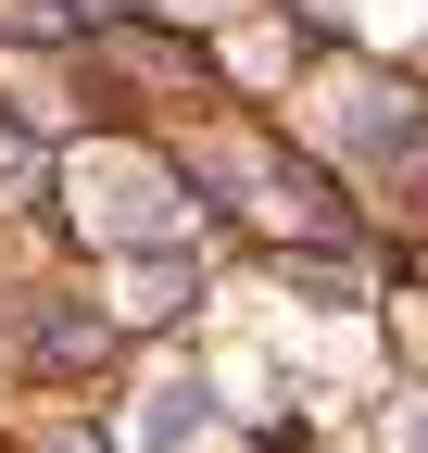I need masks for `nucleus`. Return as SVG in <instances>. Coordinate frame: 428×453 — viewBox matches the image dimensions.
I'll list each match as a JSON object with an SVG mask.
<instances>
[{"label":"nucleus","instance_id":"obj_1","mask_svg":"<svg viewBox=\"0 0 428 453\" xmlns=\"http://www.w3.org/2000/svg\"><path fill=\"white\" fill-rule=\"evenodd\" d=\"M202 441V390H151V416H139V453H189Z\"/></svg>","mask_w":428,"mask_h":453},{"label":"nucleus","instance_id":"obj_2","mask_svg":"<svg viewBox=\"0 0 428 453\" xmlns=\"http://www.w3.org/2000/svg\"><path fill=\"white\" fill-rule=\"evenodd\" d=\"M126 290H139V315H177V303H189V277H177V265H139Z\"/></svg>","mask_w":428,"mask_h":453}]
</instances>
